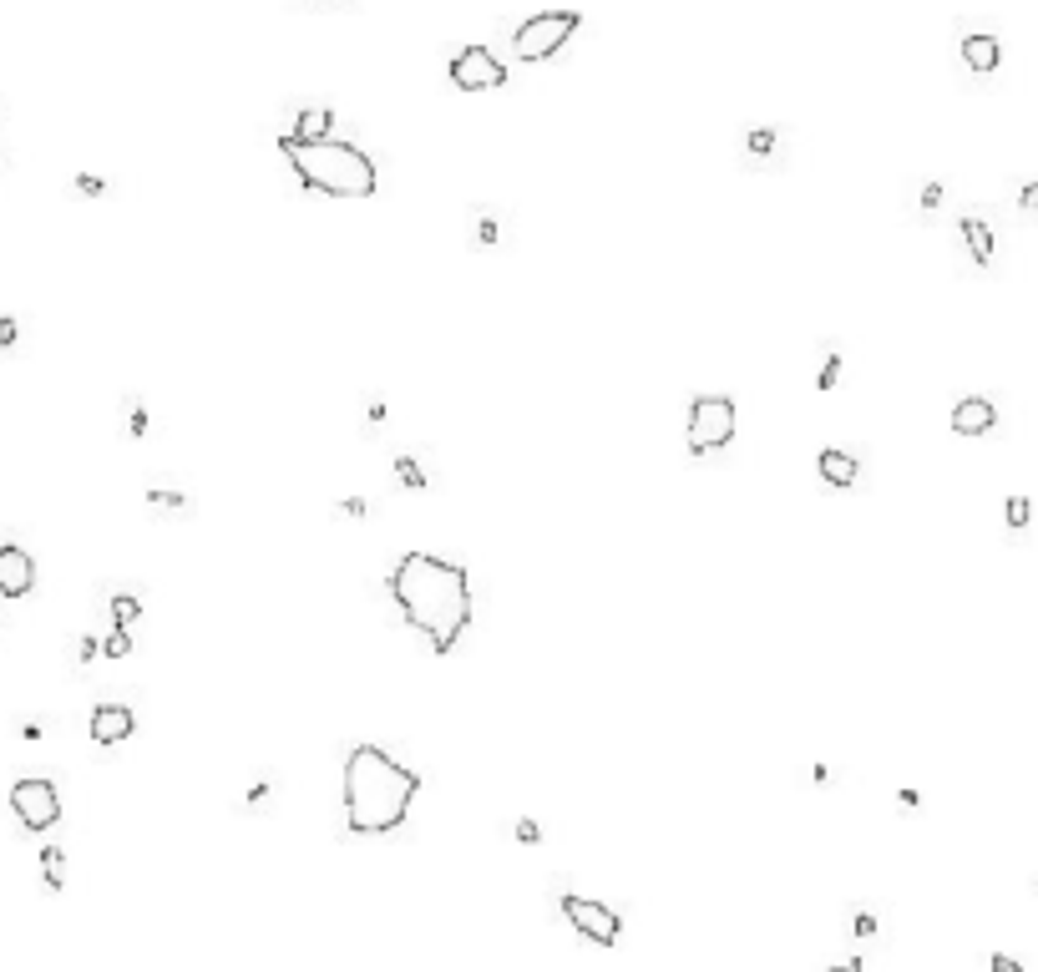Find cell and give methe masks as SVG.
I'll return each mask as SVG.
<instances>
[{
	"label": "cell",
	"mask_w": 1038,
	"mask_h": 972,
	"mask_svg": "<svg viewBox=\"0 0 1038 972\" xmlns=\"http://www.w3.org/2000/svg\"><path fill=\"white\" fill-rule=\"evenodd\" d=\"M1018 208H1028V213H1038V183H1028V188L1018 193Z\"/></svg>",
	"instance_id": "cell-38"
},
{
	"label": "cell",
	"mask_w": 1038,
	"mask_h": 972,
	"mask_svg": "<svg viewBox=\"0 0 1038 972\" xmlns=\"http://www.w3.org/2000/svg\"><path fill=\"white\" fill-rule=\"evenodd\" d=\"M102 654H107V659H127V654H132V633H127L122 623H112V633L102 638Z\"/></svg>",
	"instance_id": "cell-23"
},
{
	"label": "cell",
	"mask_w": 1038,
	"mask_h": 972,
	"mask_svg": "<svg viewBox=\"0 0 1038 972\" xmlns=\"http://www.w3.org/2000/svg\"><path fill=\"white\" fill-rule=\"evenodd\" d=\"M97 654H102V638H97V633H82V638H76V664H82V669H87Z\"/></svg>",
	"instance_id": "cell-27"
},
{
	"label": "cell",
	"mask_w": 1038,
	"mask_h": 972,
	"mask_svg": "<svg viewBox=\"0 0 1038 972\" xmlns=\"http://www.w3.org/2000/svg\"><path fill=\"white\" fill-rule=\"evenodd\" d=\"M147 431H152V416H147L142 395H127V436H132V441H142Z\"/></svg>",
	"instance_id": "cell-19"
},
{
	"label": "cell",
	"mask_w": 1038,
	"mask_h": 972,
	"mask_svg": "<svg viewBox=\"0 0 1038 972\" xmlns=\"http://www.w3.org/2000/svg\"><path fill=\"white\" fill-rule=\"evenodd\" d=\"M897 805H902V810H917L922 795H917V790H897Z\"/></svg>",
	"instance_id": "cell-39"
},
{
	"label": "cell",
	"mask_w": 1038,
	"mask_h": 972,
	"mask_svg": "<svg viewBox=\"0 0 1038 972\" xmlns=\"http://www.w3.org/2000/svg\"><path fill=\"white\" fill-rule=\"evenodd\" d=\"M340 512H345V517H365V512H370V502H365V497H345V502H340Z\"/></svg>",
	"instance_id": "cell-35"
},
{
	"label": "cell",
	"mask_w": 1038,
	"mask_h": 972,
	"mask_svg": "<svg viewBox=\"0 0 1038 972\" xmlns=\"http://www.w3.org/2000/svg\"><path fill=\"white\" fill-rule=\"evenodd\" d=\"M0 147H6V122H0Z\"/></svg>",
	"instance_id": "cell-40"
},
{
	"label": "cell",
	"mask_w": 1038,
	"mask_h": 972,
	"mask_svg": "<svg viewBox=\"0 0 1038 972\" xmlns=\"http://www.w3.org/2000/svg\"><path fill=\"white\" fill-rule=\"evenodd\" d=\"M147 507H157V512H188V497L178 492V486H147Z\"/></svg>",
	"instance_id": "cell-18"
},
{
	"label": "cell",
	"mask_w": 1038,
	"mask_h": 972,
	"mask_svg": "<svg viewBox=\"0 0 1038 972\" xmlns=\"http://www.w3.org/2000/svg\"><path fill=\"white\" fill-rule=\"evenodd\" d=\"M775 142H780V137H775V127H750V132H745L750 157H770V152H775Z\"/></svg>",
	"instance_id": "cell-24"
},
{
	"label": "cell",
	"mask_w": 1038,
	"mask_h": 972,
	"mask_svg": "<svg viewBox=\"0 0 1038 972\" xmlns=\"http://www.w3.org/2000/svg\"><path fill=\"white\" fill-rule=\"evenodd\" d=\"M395 476H401L406 492H426V486H431V476H426V466L416 456H395Z\"/></svg>",
	"instance_id": "cell-17"
},
{
	"label": "cell",
	"mask_w": 1038,
	"mask_h": 972,
	"mask_svg": "<svg viewBox=\"0 0 1038 972\" xmlns=\"http://www.w3.org/2000/svg\"><path fill=\"white\" fill-rule=\"evenodd\" d=\"M365 421H370V426H385V400H380V395L365 405Z\"/></svg>",
	"instance_id": "cell-36"
},
{
	"label": "cell",
	"mask_w": 1038,
	"mask_h": 972,
	"mask_svg": "<svg viewBox=\"0 0 1038 972\" xmlns=\"http://www.w3.org/2000/svg\"><path fill=\"white\" fill-rule=\"evenodd\" d=\"M497 238H502L497 218H476V228H471V243H476V249H497Z\"/></svg>",
	"instance_id": "cell-26"
},
{
	"label": "cell",
	"mask_w": 1038,
	"mask_h": 972,
	"mask_svg": "<svg viewBox=\"0 0 1038 972\" xmlns=\"http://www.w3.org/2000/svg\"><path fill=\"white\" fill-rule=\"evenodd\" d=\"M82 198H102L107 193V178H97V173H76V183H71Z\"/></svg>",
	"instance_id": "cell-28"
},
{
	"label": "cell",
	"mask_w": 1038,
	"mask_h": 972,
	"mask_svg": "<svg viewBox=\"0 0 1038 972\" xmlns=\"http://www.w3.org/2000/svg\"><path fill=\"white\" fill-rule=\"evenodd\" d=\"M41 886L51 891V897L66 886V851L61 846H41Z\"/></svg>",
	"instance_id": "cell-16"
},
{
	"label": "cell",
	"mask_w": 1038,
	"mask_h": 972,
	"mask_svg": "<svg viewBox=\"0 0 1038 972\" xmlns=\"http://www.w3.org/2000/svg\"><path fill=\"white\" fill-rule=\"evenodd\" d=\"M390 598L411 628L431 638L436 654H451L471 628V578L466 567L436 552H401L390 567Z\"/></svg>",
	"instance_id": "cell-1"
},
{
	"label": "cell",
	"mask_w": 1038,
	"mask_h": 972,
	"mask_svg": "<svg viewBox=\"0 0 1038 972\" xmlns=\"http://www.w3.org/2000/svg\"><path fill=\"white\" fill-rule=\"evenodd\" d=\"M16 735H21V740H41V735H46V724H41V719H21Z\"/></svg>",
	"instance_id": "cell-33"
},
{
	"label": "cell",
	"mask_w": 1038,
	"mask_h": 972,
	"mask_svg": "<svg viewBox=\"0 0 1038 972\" xmlns=\"http://www.w3.org/2000/svg\"><path fill=\"white\" fill-rule=\"evenodd\" d=\"M841 370H846V355H841V350H831V355H826V365H821V375H816V390H821V395H831V390L841 385Z\"/></svg>",
	"instance_id": "cell-20"
},
{
	"label": "cell",
	"mask_w": 1038,
	"mask_h": 972,
	"mask_svg": "<svg viewBox=\"0 0 1038 972\" xmlns=\"http://www.w3.org/2000/svg\"><path fill=\"white\" fill-rule=\"evenodd\" d=\"M957 228H963V243H968L973 264H983V269H988V264H993V228H988L983 218H963Z\"/></svg>",
	"instance_id": "cell-15"
},
{
	"label": "cell",
	"mask_w": 1038,
	"mask_h": 972,
	"mask_svg": "<svg viewBox=\"0 0 1038 972\" xmlns=\"http://www.w3.org/2000/svg\"><path fill=\"white\" fill-rule=\"evenodd\" d=\"M335 127V112L330 107H299L294 122L284 127V137H299V142H319V137H330Z\"/></svg>",
	"instance_id": "cell-14"
},
{
	"label": "cell",
	"mask_w": 1038,
	"mask_h": 972,
	"mask_svg": "<svg viewBox=\"0 0 1038 972\" xmlns=\"http://www.w3.org/2000/svg\"><path fill=\"white\" fill-rule=\"evenodd\" d=\"M963 61L973 76H993L1003 66V41L993 31H973V36H963Z\"/></svg>",
	"instance_id": "cell-12"
},
{
	"label": "cell",
	"mask_w": 1038,
	"mask_h": 972,
	"mask_svg": "<svg viewBox=\"0 0 1038 972\" xmlns=\"http://www.w3.org/2000/svg\"><path fill=\"white\" fill-rule=\"evenodd\" d=\"M806 775H811V785H831V780H836V770H831V765H811Z\"/></svg>",
	"instance_id": "cell-37"
},
{
	"label": "cell",
	"mask_w": 1038,
	"mask_h": 972,
	"mask_svg": "<svg viewBox=\"0 0 1038 972\" xmlns=\"http://www.w3.org/2000/svg\"><path fill=\"white\" fill-rule=\"evenodd\" d=\"M563 917L573 922L578 937H588L598 947H618V937H623V917L613 907L588 902V897H573V891H563Z\"/></svg>",
	"instance_id": "cell-8"
},
{
	"label": "cell",
	"mask_w": 1038,
	"mask_h": 972,
	"mask_svg": "<svg viewBox=\"0 0 1038 972\" xmlns=\"http://www.w3.org/2000/svg\"><path fill=\"white\" fill-rule=\"evenodd\" d=\"M446 76H451L456 92H497V87H507V66L487 46H461L451 56Z\"/></svg>",
	"instance_id": "cell-7"
},
{
	"label": "cell",
	"mask_w": 1038,
	"mask_h": 972,
	"mask_svg": "<svg viewBox=\"0 0 1038 972\" xmlns=\"http://www.w3.org/2000/svg\"><path fill=\"white\" fill-rule=\"evenodd\" d=\"M816 471H821V481L826 486H836V492H846V486H856V456L851 451H841V446H826L821 456H816Z\"/></svg>",
	"instance_id": "cell-13"
},
{
	"label": "cell",
	"mask_w": 1038,
	"mask_h": 972,
	"mask_svg": "<svg viewBox=\"0 0 1038 972\" xmlns=\"http://www.w3.org/2000/svg\"><path fill=\"white\" fill-rule=\"evenodd\" d=\"M16 340H21V324H16L11 314H0V350H11Z\"/></svg>",
	"instance_id": "cell-30"
},
{
	"label": "cell",
	"mask_w": 1038,
	"mask_h": 972,
	"mask_svg": "<svg viewBox=\"0 0 1038 972\" xmlns=\"http://www.w3.org/2000/svg\"><path fill=\"white\" fill-rule=\"evenodd\" d=\"M1003 517H1008L1013 532H1023V527L1033 522V502H1028V497H1008V502H1003Z\"/></svg>",
	"instance_id": "cell-25"
},
{
	"label": "cell",
	"mask_w": 1038,
	"mask_h": 972,
	"mask_svg": "<svg viewBox=\"0 0 1038 972\" xmlns=\"http://www.w3.org/2000/svg\"><path fill=\"white\" fill-rule=\"evenodd\" d=\"M851 932L856 937H876V917L871 912H851Z\"/></svg>",
	"instance_id": "cell-31"
},
{
	"label": "cell",
	"mask_w": 1038,
	"mask_h": 972,
	"mask_svg": "<svg viewBox=\"0 0 1038 972\" xmlns=\"http://www.w3.org/2000/svg\"><path fill=\"white\" fill-rule=\"evenodd\" d=\"M279 152L294 168V178L319 193V198H345V203H360L380 188V173L365 147L355 142H335V137H319V142H299V137H284L279 132Z\"/></svg>",
	"instance_id": "cell-3"
},
{
	"label": "cell",
	"mask_w": 1038,
	"mask_h": 972,
	"mask_svg": "<svg viewBox=\"0 0 1038 972\" xmlns=\"http://www.w3.org/2000/svg\"><path fill=\"white\" fill-rule=\"evenodd\" d=\"M922 208H927V213L942 208V183H927V188H922Z\"/></svg>",
	"instance_id": "cell-34"
},
{
	"label": "cell",
	"mask_w": 1038,
	"mask_h": 972,
	"mask_svg": "<svg viewBox=\"0 0 1038 972\" xmlns=\"http://www.w3.org/2000/svg\"><path fill=\"white\" fill-rule=\"evenodd\" d=\"M132 729H137V714L127 704H97L92 709V740L97 745H122V740H132Z\"/></svg>",
	"instance_id": "cell-11"
},
{
	"label": "cell",
	"mask_w": 1038,
	"mask_h": 972,
	"mask_svg": "<svg viewBox=\"0 0 1038 972\" xmlns=\"http://www.w3.org/2000/svg\"><path fill=\"white\" fill-rule=\"evenodd\" d=\"M998 426V405L988 395H963L952 405V431L957 436H988Z\"/></svg>",
	"instance_id": "cell-10"
},
{
	"label": "cell",
	"mask_w": 1038,
	"mask_h": 972,
	"mask_svg": "<svg viewBox=\"0 0 1038 972\" xmlns=\"http://www.w3.org/2000/svg\"><path fill=\"white\" fill-rule=\"evenodd\" d=\"M11 810H16V821L26 831H51L61 821V795L46 775H26L11 785Z\"/></svg>",
	"instance_id": "cell-6"
},
{
	"label": "cell",
	"mask_w": 1038,
	"mask_h": 972,
	"mask_svg": "<svg viewBox=\"0 0 1038 972\" xmlns=\"http://www.w3.org/2000/svg\"><path fill=\"white\" fill-rule=\"evenodd\" d=\"M36 588V562H31V552L26 547H16V542H0V598H26Z\"/></svg>",
	"instance_id": "cell-9"
},
{
	"label": "cell",
	"mask_w": 1038,
	"mask_h": 972,
	"mask_svg": "<svg viewBox=\"0 0 1038 972\" xmlns=\"http://www.w3.org/2000/svg\"><path fill=\"white\" fill-rule=\"evenodd\" d=\"M735 441V400L730 395H694L684 416V451L714 456Z\"/></svg>",
	"instance_id": "cell-4"
},
{
	"label": "cell",
	"mask_w": 1038,
	"mask_h": 972,
	"mask_svg": "<svg viewBox=\"0 0 1038 972\" xmlns=\"http://www.w3.org/2000/svg\"><path fill=\"white\" fill-rule=\"evenodd\" d=\"M107 608H112V623H122V628H132V623L142 618V603H137L132 593H112Z\"/></svg>",
	"instance_id": "cell-21"
},
{
	"label": "cell",
	"mask_w": 1038,
	"mask_h": 972,
	"mask_svg": "<svg viewBox=\"0 0 1038 972\" xmlns=\"http://www.w3.org/2000/svg\"><path fill=\"white\" fill-rule=\"evenodd\" d=\"M512 836H517V841H522V846H537V841H542V826H537V821H532V816H522V821H517V826H512Z\"/></svg>",
	"instance_id": "cell-29"
},
{
	"label": "cell",
	"mask_w": 1038,
	"mask_h": 972,
	"mask_svg": "<svg viewBox=\"0 0 1038 972\" xmlns=\"http://www.w3.org/2000/svg\"><path fill=\"white\" fill-rule=\"evenodd\" d=\"M988 967H993V972H1023V962H1018V957H1008V952H993V957H988Z\"/></svg>",
	"instance_id": "cell-32"
},
{
	"label": "cell",
	"mask_w": 1038,
	"mask_h": 972,
	"mask_svg": "<svg viewBox=\"0 0 1038 972\" xmlns=\"http://www.w3.org/2000/svg\"><path fill=\"white\" fill-rule=\"evenodd\" d=\"M269 800H274V780H269V775H259V780L244 790V810H249V816H259V810H264Z\"/></svg>",
	"instance_id": "cell-22"
},
{
	"label": "cell",
	"mask_w": 1038,
	"mask_h": 972,
	"mask_svg": "<svg viewBox=\"0 0 1038 972\" xmlns=\"http://www.w3.org/2000/svg\"><path fill=\"white\" fill-rule=\"evenodd\" d=\"M578 26H583L578 11H537L512 31V51H517V61H552L578 36Z\"/></svg>",
	"instance_id": "cell-5"
},
{
	"label": "cell",
	"mask_w": 1038,
	"mask_h": 972,
	"mask_svg": "<svg viewBox=\"0 0 1038 972\" xmlns=\"http://www.w3.org/2000/svg\"><path fill=\"white\" fill-rule=\"evenodd\" d=\"M345 826L355 836H390L411 816V800L421 795V770L401 765L380 745H355L345 755Z\"/></svg>",
	"instance_id": "cell-2"
}]
</instances>
